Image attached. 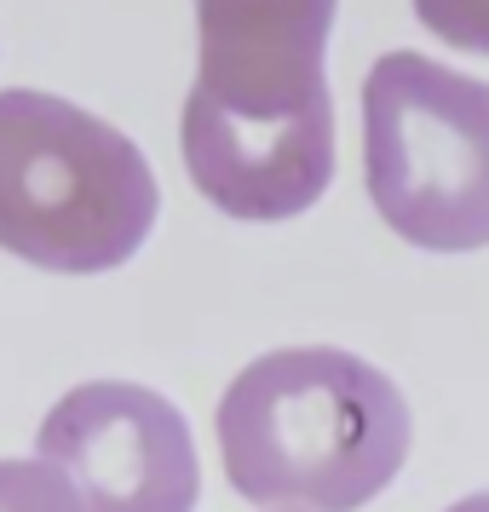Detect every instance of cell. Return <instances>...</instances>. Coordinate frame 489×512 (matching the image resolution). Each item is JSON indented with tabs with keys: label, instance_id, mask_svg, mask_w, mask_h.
<instances>
[{
	"label": "cell",
	"instance_id": "cell-10",
	"mask_svg": "<svg viewBox=\"0 0 489 512\" xmlns=\"http://www.w3.org/2000/svg\"><path fill=\"white\" fill-rule=\"evenodd\" d=\"M277 512H305V507H277Z\"/></svg>",
	"mask_w": 489,
	"mask_h": 512
},
{
	"label": "cell",
	"instance_id": "cell-9",
	"mask_svg": "<svg viewBox=\"0 0 489 512\" xmlns=\"http://www.w3.org/2000/svg\"><path fill=\"white\" fill-rule=\"evenodd\" d=\"M449 512H489V489H478V495H466V501H455Z\"/></svg>",
	"mask_w": 489,
	"mask_h": 512
},
{
	"label": "cell",
	"instance_id": "cell-8",
	"mask_svg": "<svg viewBox=\"0 0 489 512\" xmlns=\"http://www.w3.org/2000/svg\"><path fill=\"white\" fill-rule=\"evenodd\" d=\"M420 24L461 52H489V0H415Z\"/></svg>",
	"mask_w": 489,
	"mask_h": 512
},
{
	"label": "cell",
	"instance_id": "cell-3",
	"mask_svg": "<svg viewBox=\"0 0 489 512\" xmlns=\"http://www.w3.org/2000/svg\"><path fill=\"white\" fill-rule=\"evenodd\" d=\"M374 213L426 254L489 248V81L386 52L363 81Z\"/></svg>",
	"mask_w": 489,
	"mask_h": 512
},
{
	"label": "cell",
	"instance_id": "cell-1",
	"mask_svg": "<svg viewBox=\"0 0 489 512\" xmlns=\"http://www.w3.org/2000/svg\"><path fill=\"white\" fill-rule=\"evenodd\" d=\"M219 449L254 507L357 512L409 461V403L351 351H265L219 397Z\"/></svg>",
	"mask_w": 489,
	"mask_h": 512
},
{
	"label": "cell",
	"instance_id": "cell-6",
	"mask_svg": "<svg viewBox=\"0 0 489 512\" xmlns=\"http://www.w3.org/2000/svg\"><path fill=\"white\" fill-rule=\"evenodd\" d=\"M340 0H196V93L236 116L328 104L323 52Z\"/></svg>",
	"mask_w": 489,
	"mask_h": 512
},
{
	"label": "cell",
	"instance_id": "cell-2",
	"mask_svg": "<svg viewBox=\"0 0 489 512\" xmlns=\"http://www.w3.org/2000/svg\"><path fill=\"white\" fill-rule=\"evenodd\" d=\"M162 190L144 150L81 104L0 93V248L64 277L116 271L156 231Z\"/></svg>",
	"mask_w": 489,
	"mask_h": 512
},
{
	"label": "cell",
	"instance_id": "cell-5",
	"mask_svg": "<svg viewBox=\"0 0 489 512\" xmlns=\"http://www.w3.org/2000/svg\"><path fill=\"white\" fill-rule=\"evenodd\" d=\"M185 167L196 190L231 219H294L334 179V104L288 116H236L190 87L179 121Z\"/></svg>",
	"mask_w": 489,
	"mask_h": 512
},
{
	"label": "cell",
	"instance_id": "cell-7",
	"mask_svg": "<svg viewBox=\"0 0 489 512\" xmlns=\"http://www.w3.org/2000/svg\"><path fill=\"white\" fill-rule=\"evenodd\" d=\"M0 512H87L58 461H0Z\"/></svg>",
	"mask_w": 489,
	"mask_h": 512
},
{
	"label": "cell",
	"instance_id": "cell-4",
	"mask_svg": "<svg viewBox=\"0 0 489 512\" xmlns=\"http://www.w3.org/2000/svg\"><path fill=\"white\" fill-rule=\"evenodd\" d=\"M41 455L70 472L87 512H190L202 461L185 415L150 386L93 380L52 403Z\"/></svg>",
	"mask_w": 489,
	"mask_h": 512
}]
</instances>
